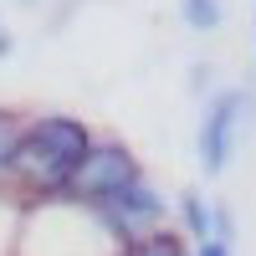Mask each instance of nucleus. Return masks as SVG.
Here are the masks:
<instances>
[{"label":"nucleus","mask_w":256,"mask_h":256,"mask_svg":"<svg viewBox=\"0 0 256 256\" xmlns=\"http://www.w3.org/2000/svg\"><path fill=\"white\" fill-rule=\"evenodd\" d=\"M92 148V128L82 118H67V113H46L26 128H16V138L6 148V174L20 180L36 195H67V184L77 174V164L88 159Z\"/></svg>","instance_id":"1"},{"label":"nucleus","mask_w":256,"mask_h":256,"mask_svg":"<svg viewBox=\"0 0 256 256\" xmlns=\"http://www.w3.org/2000/svg\"><path fill=\"white\" fill-rule=\"evenodd\" d=\"M134 180H138V159L128 154L123 144H98V138H92L88 159L77 164V174H72V184H67V195L82 200V205H92V200L113 195V190L134 184Z\"/></svg>","instance_id":"2"},{"label":"nucleus","mask_w":256,"mask_h":256,"mask_svg":"<svg viewBox=\"0 0 256 256\" xmlns=\"http://www.w3.org/2000/svg\"><path fill=\"white\" fill-rule=\"evenodd\" d=\"M246 102L251 98L241 88H226L205 108V118H200V169L205 174H220V169L230 164V148H236V128L246 118Z\"/></svg>","instance_id":"3"},{"label":"nucleus","mask_w":256,"mask_h":256,"mask_svg":"<svg viewBox=\"0 0 256 256\" xmlns=\"http://www.w3.org/2000/svg\"><path fill=\"white\" fill-rule=\"evenodd\" d=\"M118 256H190V251H184V241L174 236V230H154V226H148V230H138L134 241H123Z\"/></svg>","instance_id":"4"},{"label":"nucleus","mask_w":256,"mask_h":256,"mask_svg":"<svg viewBox=\"0 0 256 256\" xmlns=\"http://www.w3.org/2000/svg\"><path fill=\"white\" fill-rule=\"evenodd\" d=\"M180 16H184L190 31H216L226 6H220V0H180Z\"/></svg>","instance_id":"5"},{"label":"nucleus","mask_w":256,"mask_h":256,"mask_svg":"<svg viewBox=\"0 0 256 256\" xmlns=\"http://www.w3.org/2000/svg\"><path fill=\"white\" fill-rule=\"evenodd\" d=\"M180 216H184V230L195 241H210V205L200 195H180Z\"/></svg>","instance_id":"6"},{"label":"nucleus","mask_w":256,"mask_h":256,"mask_svg":"<svg viewBox=\"0 0 256 256\" xmlns=\"http://www.w3.org/2000/svg\"><path fill=\"white\" fill-rule=\"evenodd\" d=\"M195 256H230V246H226V241H200Z\"/></svg>","instance_id":"7"},{"label":"nucleus","mask_w":256,"mask_h":256,"mask_svg":"<svg viewBox=\"0 0 256 256\" xmlns=\"http://www.w3.org/2000/svg\"><path fill=\"white\" fill-rule=\"evenodd\" d=\"M6 52H10V36H0V56H6Z\"/></svg>","instance_id":"8"}]
</instances>
